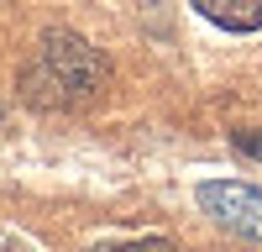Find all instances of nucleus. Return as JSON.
<instances>
[{"label":"nucleus","mask_w":262,"mask_h":252,"mask_svg":"<svg viewBox=\"0 0 262 252\" xmlns=\"http://www.w3.org/2000/svg\"><path fill=\"white\" fill-rule=\"evenodd\" d=\"M105 79H111V63L79 32H42L21 69V95L42 111H79L105 90Z\"/></svg>","instance_id":"nucleus-1"},{"label":"nucleus","mask_w":262,"mask_h":252,"mask_svg":"<svg viewBox=\"0 0 262 252\" xmlns=\"http://www.w3.org/2000/svg\"><path fill=\"white\" fill-rule=\"evenodd\" d=\"M200 205L221 226L262 242V195H257V189H247V184H205L200 189Z\"/></svg>","instance_id":"nucleus-2"},{"label":"nucleus","mask_w":262,"mask_h":252,"mask_svg":"<svg viewBox=\"0 0 262 252\" xmlns=\"http://www.w3.org/2000/svg\"><path fill=\"white\" fill-rule=\"evenodd\" d=\"M194 6L226 32H257L262 27V0H194Z\"/></svg>","instance_id":"nucleus-3"},{"label":"nucleus","mask_w":262,"mask_h":252,"mask_svg":"<svg viewBox=\"0 0 262 252\" xmlns=\"http://www.w3.org/2000/svg\"><path fill=\"white\" fill-rule=\"evenodd\" d=\"M105 252H179V247L163 242V237H147V242H121V247H105Z\"/></svg>","instance_id":"nucleus-4"},{"label":"nucleus","mask_w":262,"mask_h":252,"mask_svg":"<svg viewBox=\"0 0 262 252\" xmlns=\"http://www.w3.org/2000/svg\"><path fill=\"white\" fill-rule=\"evenodd\" d=\"M236 147H242V153H257V158H262V137H236Z\"/></svg>","instance_id":"nucleus-5"},{"label":"nucleus","mask_w":262,"mask_h":252,"mask_svg":"<svg viewBox=\"0 0 262 252\" xmlns=\"http://www.w3.org/2000/svg\"><path fill=\"white\" fill-rule=\"evenodd\" d=\"M11 252H27V247H11Z\"/></svg>","instance_id":"nucleus-6"}]
</instances>
